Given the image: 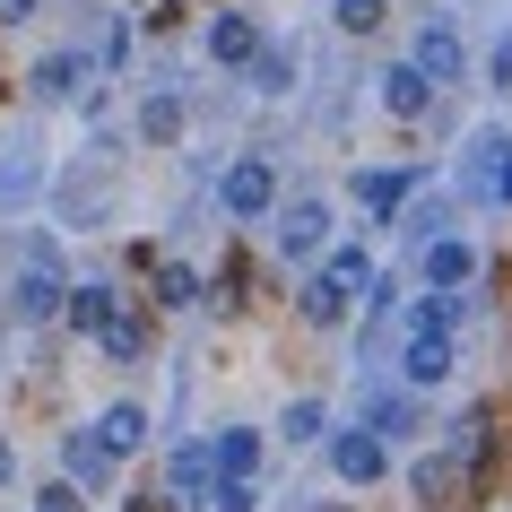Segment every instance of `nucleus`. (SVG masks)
<instances>
[{"mask_svg": "<svg viewBox=\"0 0 512 512\" xmlns=\"http://www.w3.org/2000/svg\"><path fill=\"white\" fill-rule=\"evenodd\" d=\"M217 209L235 217V226L270 217V209H278V165H270V157H235L226 174H217Z\"/></svg>", "mask_w": 512, "mask_h": 512, "instance_id": "nucleus-2", "label": "nucleus"}, {"mask_svg": "<svg viewBox=\"0 0 512 512\" xmlns=\"http://www.w3.org/2000/svg\"><path fill=\"white\" fill-rule=\"evenodd\" d=\"M408 61H417V70H426L434 87L469 79V44H460V27H452V18H417V35H408Z\"/></svg>", "mask_w": 512, "mask_h": 512, "instance_id": "nucleus-4", "label": "nucleus"}, {"mask_svg": "<svg viewBox=\"0 0 512 512\" xmlns=\"http://www.w3.org/2000/svg\"><path fill=\"white\" fill-rule=\"evenodd\" d=\"M0 486H18V460H9V443H0Z\"/></svg>", "mask_w": 512, "mask_h": 512, "instance_id": "nucleus-33", "label": "nucleus"}, {"mask_svg": "<svg viewBox=\"0 0 512 512\" xmlns=\"http://www.w3.org/2000/svg\"><path fill=\"white\" fill-rule=\"evenodd\" d=\"M417 278H426L434 296H460V287L478 278V252H469L460 235H426L417 243Z\"/></svg>", "mask_w": 512, "mask_h": 512, "instance_id": "nucleus-7", "label": "nucleus"}, {"mask_svg": "<svg viewBox=\"0 0 512 512\" xmlns=\"http://www.w3.org/2000/svg\"><path fill=\"white\" fill-rule=\"evenodd\" d=\"M348 191H356V209H365V217H382V226H391V217H400V200H417V191H426V174H417V165H365Z\"/></svg>", "mask_w": 512, "mask_h": 512, "instance_id": "nucleus-5", "label": "nucleus"}, {"mask_svg": "<svg viewBox=\"0 0 512 512\" xmlns=\"http://www.w3.org/2000/svg\"><path fill=\"white\" fill-rule=\"evenodd\" d=\"M209 486H217V452H209V443H174V452H165V495L200 504Z\"/></svg>", "mask_w": 512, "mask_h": 512, "instance_id": "nucleus-13", "label": "nucleus"}, {"mask_svg": "<svg viewBox=\"0 0 512 512\" xmlns=\"http://www.w3.org/2000/svg\"><path fill=\"white\" fill-rule=\"evenodd\" d=\"M296 313H304L313 330H339V322H348V287H330L322 270H304V278H296Z\"/></svg>", "mask_w": 512, "mask_h": 512, "instance_id": "nucleus-17", "label": "nucleus"}, {"mask_svg": "<svg viewBox=\"0 0 512 512\" xmlns=\"http://www.w3.org/2000/svg\"><path fill=\"white\" fill-rule=\"evenodd\" d=\"M35 512H87V486H79V478H53V486H35Z\"/></svg>", "mask_w": 512, "mask_h": 512, "instance_id": "nucleus-29", "label": "nucleus"}, {"mask_svg": "<svg viewBox=\"0 0 512 512\" xmlns=\"http://www.w3.org/2000/svg\"><path fill=\"white\" fill-rule=\"evenodd\" d=\"M313 270H322L330 287H348V296H365V287H374V243H330L322 261H313Z\"/></svg>", "mask_w": 512, "mask_h": 512, "instance_id": "nucleus-18", "label": "nucleus"}, {"mask_svg": "<svg viewBox=\"0 0 512 512\" xmlns=\"http://www.w3.org/2000/svg\"><path fill=\"white\" fill-rule=\"evenodd\" d=\"M452 365H460L452 339H408V348H400V382H408V391H434V382H452Z\"/></svg>", "mask_w": 512, "mask_h": 512, "instance_id": "nucleus-15", "label": "nucleus"}, {"mask_svg": "<svg viewBox=\"0 0 512 512\" xmlns=\"http://www.w3.org/2000/svg\"><path fill=\"white\" fill-rule=\"evenodd\" d=\"M452 330H460V304L452 296H434V287H426V296L408 304V339H452Z\"/></svg>", "mask_w": 512, "mask_h": 512, "instance_id": "nucleus-21", "label": "nucleus"}, {"mask_svg": "<svg viewBox=\"0 0 512 512\" xmlns=\"http://www.w3.org/2000/svg\"><path fill=\"white\" fill-rule=\"evenodd\" d=\"M278 434H287V443H330V408L322 400H296L287 417H278Z\"/></svg>", "mask_w": 512, "mask_h": 512, "instance_id": "nucleus-25", "label": "nucleus"}, {"mask_svg": "<svg viewBox=\"0 0 512 512\" xmlns=\"http://www.w3.org/2000/svg\"><path fill=\"white\" fill-rule=\"evenodd\" d=\"M330 478H339V486H382V478H391V443H382L365 417L339 426V434H330Z\"/></svg>", "mask_w": 512, "mask_h": 512, "instance_id": "nucleus-3", "label": "nucleus"}, {"mask_svg": "<svg viewBox=\"0 0 512 512\" xmlns=\"http://www.w3.org/2000/svg\"><path fill=\"white\" fill-rule=\"evenodd\" d=\"M486 79L512 87V35H495V53H486Z\"/></svg>", "mask_w": 512, "mask_h": 512, "instance_id": "nucleus-31", "label": "nucleus"}, {"mask_svg": "<svg viewBox=\"0 0 512 512\" xmlns=\"http://www.w3.org/2000/svg\"><path fill=\"white\" fill-rule=\"evenodd\" d=\"M252 87H261V96H287V87H296V53H287V44H261V61H252Z\"/></svg>", "mask_w": 512, "mask_h": 512, "instance_id": "nucleus-24", "label": "nucleus"}, {"mask_svg": "<svg viewBox=\"0 0 512 512\" xmlns=\"http://www.w3.org/2000/svg\"><path fill=\"white\" fill-rule=\"evenodd\" d=\"M35 9H44V0H0V27H27Z\"/></svg>", "mask_w": 512, "mask_h": 512, "instance_id": "nucleus-32", "label": "nucleus"}, {"mask_svg": "<svg viewBox=\"0 0 512 512\" xmlns=\"http://www.w3.org/2000/svg\"><path fill=\"white\" fill-rule=\"evenodd\" d=\"M365 426L382 443H408V434L426 426V408H417V391H382V400H365Z\"/></svg>", "mask_w": 512, "mask_h": 512, "instance_id": "nucleus-16", "label": "nucleus"}, {"mask_svg": "<svg viewBox=\"0 0 512 512\" xmlns=\"http://www.w3.org/2000/svg\"><path fill=\"white\" fill-rule=\"evenodd\" d=\"M9 304H18V322H53L61 304H70V278L53 270V252L35 243V261L18 270V287H9Z\"/></svg>", "mask_w": 512, "mask_h": 512, "instance_id": "nucleus-6", "label": "nucleus"}, {"mask_svg": "<svg viewBox=\"0 0 512 512\" xmlns=\"http://www.w3.org/2000/svg\"><path fill=\"white\" fill-rule=\"evenodd\" d=\"M330 18H339V35H374L382 18H391V0H339Z\"/></svg>", "mask_w": 512, "mask_h": 512, "instance_id": "nucleus-26", "label": "nucleus"}, {"mask_svg": "<svg viewBox=\"0 0 512 512\" xmlns=\"http://www.w3.org/2000/svg\"><path fill=\"white\" fill-rule=\"evenodd\" d=\"M486 200H495V209H512V139L495 148V165H486Z\"/></svg>", "mask_w": 512, "mask_h": 512, "instance_id": "nucleus-30", "label": "nucleus"}, {"mask_svg": "<svg viewBox=\"0 0 512 512\" xmlns=\"http://www.w3.org/2000/svg\"><path fill=\"white\" fill-rule=\"evenodd\" d=\"M96 434H105L113 452L131 460L139 443H148V408H139V400H113V408H96Z\"/></svg>", "mask_w": 512, "mask_h": 512, "instance_id": "nucleus-19", "label": "nucleus"}, {"mask_svg": "<svg viewBox=\"0 0 512 512\" xmlns=\"http://www.w3.org/2000/svg\"><path fill=\"white\" fill-rule=\"evenodd\" d=\"M460 478H469V460L460 452H426V460H408V495L426 512H452L460 504Z\"/></svg>", "mask_w": 512, "mask_h": 512, "instance_id": "nucleus-8", "label": "nucleus"}, {"mask_svg": "<svg viewBox=\"0 0 512 512\" xmlns=\"http://www.w3.org/2000/svg\"><path fill=\"white\" fill-rule=\"evenodd\" d=\"M61 469H70L79 486H113V469H122V452H113V443H105L96 426H70V434H61Z\"/></svg>", "mask_w": 512, "mask_h": 512, "instance_id": "nucleus-9", "label": "nucleus"}, {"mask_svg": "<svg viewBox=\"0 0 512 512\" xmlns=\"http://www.w3.org/2000/svg\"><path fill=\"white\" fill-rule=\"evenodd\" d=\"M209 452H217V478H252V469H261V434H252V426H226Z\"/></svg>", "mask_w": 512, "mask_h": 512, "instance_id": "nucleus-20", "label": "nucleus"}, {"mask_svg": "<svg viewBox=\"0 0 512 512\" xmlns=\"http://www.w3.org/2000/svg\"><path fill=\"white\" fill-rule=\"evenodd\" d=\"M113 313H122V304H113V278H70V304H61V322L79 330V339H105Z\"/></svg>", "mask_w": 512, "mask_h": 512, "instance_id": "nucleus-12", "label": "nucleus"}, {"mask_svg": "<svg viewBox=\"0 0 512 512\" xmlns=\"http://www.w3.org/2000/svg\"><path fill=\"white\" fill-rule=\"evenodd\" d=\"M209 61L217 70H252V61H261V27H252L243 9H217L209 18Z\"/></svg>", "mask_w": 512, "mask_h": 512, "instance_id": "nucleus-10", "label": "nucleus"}, {"mask_svg": "<svg viewBox=\"0 0 512 512\" xmlns=\"http://www.w3.org/2000/svg\"><path fill=\"white\" fill-rule=\"evenodd\" d=\"M96 348H105L113 365H139V356H148V322H139V313H113V322H105V339H96Z\"/></svg>", "mask_w": 512, "mask_h": 512, "instance_id": "nucleus-23", "label": "nucleus"}, {"mask_svg": "<svg viewBox=\"0 0 512 512\" xmlns=\"http://www.w3.org/2000/svg\"><path fill=\"white\" fill-rule=\"evenodd\" d=\"M374 96H382V113H391V122H417V113L434 105V79L417 70V61H391V70L374 79Z\"/></svg>", "mask_w": 512, "mask_h": 512, "instance_id": "nucleus-11", "label": "nucleus"}, {"mask_svg": "<svg viewBox=\"0 0 512 512\" xmlns=\"http://www.w3.org/2000/svg\"><path fill=\"white\" fill-rule=\"evenodd\" d=\"M209 512H261V486H252V478H217L209 486Z\"/></svg>", "mask_w": 512, "mask_h": 512, "instance_id": "nucleus-27", "label": "nucleus"}, {"mask_svg": "<svg viewBox=\"0 0 512 512\" xmlns=\"http://www.w3.org/2000/svg\"><path fill=\"white\" fill-rule=\"evenodd\" d=\"M87 70H96L87 53H44L27 70V96H35V105H61V96H79V87H87Z\"/></svg>", "mask_w": 512, "mask_h": 512, "instance_id": "nucleus-14", "label": "nucleus"}, {"mask_svg": "<svg viewBox=\"0 0 512 512\" xmlns=\"http://www.w3.org/2000/svg\"><path fill=\"white\" fill-rule=\"evenodd\" d=\"M139 139H148V148H174V139H183V96H148V105H139Z\"/></svg>", "mask_w": 512, "mask_h": 512, "instance_id": "nucleus-22", "label": "nucleus"}, {"mask_svg": "<svg viewBox=\"0 0 512 512\" xmlns=\"http://www.w3.org/2000/svg\"><path fill=\"white\" fill-rule=\"evenodd\" d=\"M270 226H278V261H287V270H313V261L330 252V209L313 200V191H304V200H278Z\"/></svg>", "mask_w": 512, "mask_h": 512, "instance_id": "nucleus-1", "label": "nucleus"}, {"mask_svg": "<svg viewBox=\"0 0 512 512\" xmlns=\"http://www.w3.org/2000/svg\"><path fill=\"white\" fill-rule=\"evenodd\" d=\"M157 296H165V304H200V270L165 261V270H157Z\"/></svg>", "mask_w": 512, "mask_h": 512, "instance_id": "nucleus-28", "label": "nucleus"}]
</instances>
